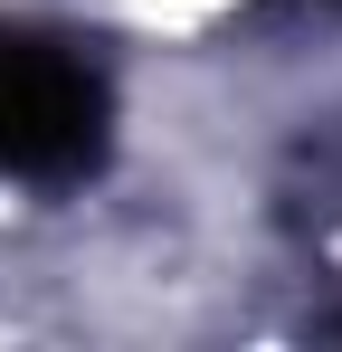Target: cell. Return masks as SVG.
<instances>
[{"instance_id": "1", "label": "cell", "mask_w": 342, "mask_h": 352, "mask_svg": "<svg viewBox=\"0 0 342 352\" xmlns=\"http://www.w3.org/2000/svg\"><path fill=\"white\" fill-rule=\"evenodd\" d=\"M105 133V76L76 38L0 29V181L76 172Z\"/></svg>"}]
</instances>
